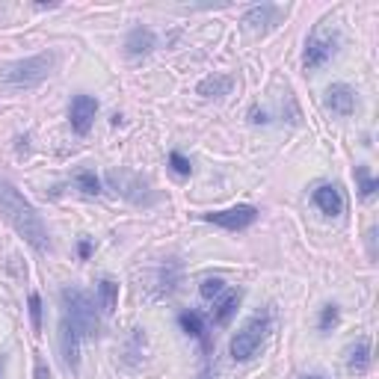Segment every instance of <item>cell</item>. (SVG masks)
Here are the masks:
<instances>
[{
	"label": "cell",
	"mask_w": 379,
	"mask_h": 379,
	"mask_svg": "<svg viewBox=\"0 0 379 379\" xmlns=\"http://www.w3.org/2000/svg\"><path fill=\"white\" fill-rule=\"evenodd\" d=\"M0 214L9 225L15 228L24 240L36 249V252H51V234L42 223V216L36 214V207L18 193V190L0 178Z\"/></svg>",
	"instance_id": "cell-1"
},
{
	"label": "cell",
	"mask_w": 379,
	"mask_h": 379,
	"mask_svg": "<svg viewBox=\"0 0 379 379\" xmlns=\"http://www.w3.org/2000/svg\"><path fill=\"white\" fill-rule=\"evenodd\" d=\"M57 65V54L45 51V54H33L27 59H18V63L6 65L3 74H0V83L9 89H33L42 81H48V74L54 72Z\"/></svg>",
	"instance_id": "cell-2"
},
{
	"label": "cell",
	"mask_w": 379,
	"mask_h": 379,
	"mask_svg": "<svg viewBox=\"0 0 379 379\" xmlns=\"http://www.w3.org/2000/svg\"><path fill=\"white\" fill-rule=\"evenodd\" d=\"M63 317L68 323H74L81 329L83 338H95L98 332V314H95V303L89 299V294H83L81 287H65L63 294Z\"/></svg>",
	"instance_id": "cell-3"
},
{
	"label": "cell",
	"mask_w": 379,
	"mask_h": 379,
	"mask_svg": "<svg viewBox=\"0 0 379 379\" xmlns=\"http://www.w3.org/2000/svg\"><path fill=\"white\" fill-rule=\"evenodd\" d=\"M267 332H270V317H267V314L249 317L240 332L232 338V358H234V362H249V358L261 350Z\"/></svg>",
	"instance_id": "cell-4"
},
{
	"label": "cell",
	"mask_w": 379,
	"mask_h": 379,
	"mask_svg": "<svg viewBox=\"0 0 379 379\" xmlns=\"http://www.w3.org/2000/svg\"><path fill=\"white\" fill-rule=\"evenodd\" d=\"M335 42H338L335 30H326V27L314 30V33L308 36L305 54H303L305 68H320V65H326L329 59H332V54H335Z\"/></svg>",
	"instance_id": "cell-5"
},
{
	"label": "cell",
	"mask_w": 379,
	"mask_h": 379,
	"mask_svg": "<svg viewBox=\"0 0 379 379\" xmlns=\"http://www.w3.org/2000/svg\"><path fill=\"white\" fill-rule=\"evenodd\" d=\"M258 219V207L252 205H234L228 211H214V214H205V223H214L225 232H243Z\"/></svg>",
	"instance_id": "cell-6"
},
{
	"label": "cell",
	"mask_w": 379,
	"mask_h": 379,
	"mask_svg": "<svg viewBox=\"0 0 379 379\" xmlns=\"http://www.w3.org/2000/svg\"><path fill=\"white\" fill-rule=\"evenodd\" d=\"M81 341H83L81 329L63 317L59 320V353H63L65 371H72V373H77V367H81Z\"/></svg>",
	"instance_id": "cell-7"
},
{
	"label": "cell",
	"mask_w": 379,
	"mask_h": 379,
	"mask_svg": "<svg viewBox=\"0 0 379 379\" xmlns=\"http://www.w3.org/2000/svg\"><path fill=\"white\" fill-rule=\"evenodd\" d=\"M95 116H98V101H95L92 95H74V98H72V110H68V119H72L74 134L86 136L89 127H92V122H95Z\"/></svg>",
	"instance_id": "cell-8"
},
{
	"label": "cell",
	"mask_w": 379,
	"mask_h": 379,
	"mask_svg": "<svg viewBox=\"0 0 379 379\" xmlns=\"http://www.w3.org/2000/svg\"><path fill=\"white\" fill-rule=\"evenodd\" d=\"M326 107L338 116H350L356 110V92L347 83H332L326 89Z\"/></svg>",
	"instance_id": "cell-9"
},
{
	"label": "cell",
	"mask_w": 379,
	"mask_h": 379,
	"mask_svg": "<svg viewBox=\"0 0 379 379\" xmlns=\"http://www.w3.org/2000/svg\"><path fill=\"white\" fill-rule=\"evenodd\" d=\"M314 205L320 207L326 216H341L344 196H341V190H338L335 184H320V187L314 190Z\"/></svg>",
	"instance_id": "cell-10"
},
{
	"label": "cell",
	"mask_w": 379,
	"mask_h": 379,
	"mask_svg": "<svg viewBox=\"0 0 379 379\" xmlns=\"http://www.w3.org/2000/svg\"><path fill=\"white\" fill-rule=\"evenodd\" d=\"M154 45H157V39H154V33L148 27H134L131 33H127V39H125V51L131 57H143L148 51H154Z\"/></svg>",
	"instance_id": "cell-11"
},
{
	"label": "cell",
	"mask_w": 379,
	"mask_h": 379,
	"mask_svg": "<svg viewBox=\"0 0 379 379\" xmlns=\"http://www.w3.org/2000/svg\"><path fill=\"white\" fill-rule=\"evenodd\" d=\"M178 323H181V329L187 335H193L202 341V350L211 353V338H207V329H205V320L198 311H181V317H178Z\"/></svg>",
	"instance_id": "cell-12"
},
{
	"label": "cell",
	"mask_w": 379,
	"mask_h": 379,
	"mask_svg": "<svg viewBox=\"0 0 379 379\" xmlns=\"http://www.w3.org/2000/svg\"><path fill=\"white\" fill-rule=\"evenodd\" d=\"M232 86H234V81L228 74H211L196 86V92L202 98H223V95L232 92Z\"/></svg>",
	"instance_id": "cell-13"
},
{
	"label": "cell",
	"mask_w": 379,
	"mask_h": 379,
	"mask_svg": "<svg viewBox=\"0 0 379 379\" xmlns=\"http://www.w3.org/2000/svg\"><path fill=\"white\" fill-rule=\"evenodd\" d=\"M347 367L356 373H365L367 367H371V341H367V338H358V341L350 347V353H347Z\"/></svg>",
	"instance_id": "cell-14"
},
{
	"label": "cell",
	"mask_w": 379,
	"mask_h": 379,
	"mask_svg": "<svg viewBox=\"0 0 379 379\" xmlns=\"http://www.w3.org/2000/svg\"><path fill=\"white\" fill-rule=\"evenodd\" d=\"M237 305H240V291H228V294L214 305V323H216V326H225L228 320H232V314L237 311Z\"/></svg>",
	"instance_id": "cell-15"
},
{
	"label": "cell",
	"mask_w": 379,
	"mask_h": 379,
	"mask_svg": "<svg viewBox=\"0 0 379 379\" xmlns=\"http://www.w3.org/2000/svg\"><path fill=\"white\" fill-rule=\"evenodd\" d=\"M98 299H101L104 314H113L116 311V305H119V285L113 282V278H101V282H98Z\"/></svg>",
	"instance_id": "cell-16"
},
{
	"label": "cell",
	"mask_w": 379,
	"mask_h": 379,
	"mask_svg": "<svg viewBox=\"0 0 379 379\" xmlns=\"http://www.w3.org/2000/svg\"><path fill=\"white\" fill-rule=\"evenodd\" d=\"M278 15V9L270 6V3H264V6H255V9H249V15H246V24H252L255 30L258 27H267L270 24V18Z\"/></svg>",
	"instance_id": "cell-17"
},
{
	"label": "cell",
	"mask_w": 379,
	"mask_h": 379,
	"mask_svg": "<svg viewBox=\"0 0 379 379\" xmlns=\"http://www.w3.org/2000/svg\"><path fill=\"white\" fill-rule=\"evenodd\" d=\"M74 184L81 187V193H86V196H98L101 193V181L95 178V172H77V178H74Z\"/></svg>",
	"instance_id": "cell-18"
},
{
	"label": "cell",
	"mask_w": 379,
	"mask_h": 379,
	"mask_svg": "<svg viewBox=\"0 0 379 379\" xmlns=\"http://www.w3.org/2000/svg\"><path fill=\"white\" fill-rule=\"evenodd\" d=\"M356 178H358V193H362V198H371V196L376 193L379 181H373V178L367 175V169H365V166H358V169H356Z\"/></svg>",
	"instance_id": "cell-19"
},
{
	"label": "cell",
	"mask_w": 379,
	"mask_h": 379,
	"mask_svg": "<svg viewBox=\"0 0 379 379\" xmlns=\"http://www.w3.org/2000/svg\"><path fill=\"white\" fill-rule=\"evenodd\" d=\"M225 291V282L223 278H205L202 285H198V294H202L205 299H214V296H219Z\"/></svg>",
	"instance_id": "cell-20"
},
{
	"label": "cell",
	"mask_w": 379,
	"mask_h": 379,
	"mask_svg": "<svg viewBox=\"0 0 379 379\" xmlns=\"http://www.w3.org/2000/svg\"><path fill=\"white\" fill-rule=\"evenodd\" d=\"M30 320H33V332H42V296L30 294Z\"/></svg>",
	"instance_id": "cell-21"
},
{
	"label": "cell",
	"mask_w": 379,
	"mask_h": 379,
	"mask_svg": "<svg viewBox=\"0 0 379 379\" xmlns=\"http://www.w3.org/2000/svg\"><path fill=\"white\" fill-rule=\"evenodd\" d=\"M338 317H341L338 305H326V308H323V314H320V332H329L332 326H338Z\"/></svg>",
	"instance_id": "cell-22"
},
{
	"label": "cell",
	"mask_w": 379,
	"mask_h": 379,
	"mask_svg": "<svg viewBox=\"0 0 379 379\" xmlns=\"http://www.w3.org/2000/svg\"><path fill=\"white\" fill-rule=\"evenodd\" d=\"M169 166H172L178 175H190V172H193V166H190V161H187L181 152H172V154H169Z\"/></svg>",
	"instance_id": "cell-23"
},
{
	"label": "cell",
	"mask_w": 379,
	"mask_h": 379,
	"mask_svg": "<svg viewBox=\"0 0 379 379\" xmlns=\"http://www.w3.org/2000/svg\"><path fill=\"white\" fill-rule=\"evenodd\" d=\"M89 252H92V243L83 240V243H81V258H89Z\"/></svg>",
	"instance_id": "cell-24"
},
{
	"label": "cell",
	"mask_w": 379,
	"mask_h": 379,
	"mask_svg": "<svg viewBox=\"0 0 379 379\" xmlns=\"http://www.w3.org/2000/svg\"><path fill=\"white\" fill-rule=\"evenodd\" d=\"M0 373H3V358H0Z\"/></svg>",
	"instance_id": "cell-25"
},
{
	"label": "cell",
	"mask_w": 379,
	"mask_h": 379,
	"mask_svg": "<svg viewBox=\"0 0 379 379\" xmlns=\"http://www.w3.org/2000/svg\"><path fill=\"white\" fill-rule=\"evenodd\" d=\"M305 379H323V376H305Z\"/></svg>",
	"instance_id": "cell-26"
}]
</instances>
